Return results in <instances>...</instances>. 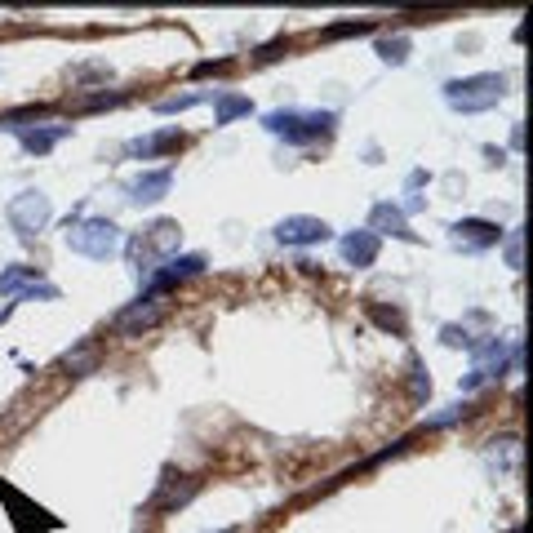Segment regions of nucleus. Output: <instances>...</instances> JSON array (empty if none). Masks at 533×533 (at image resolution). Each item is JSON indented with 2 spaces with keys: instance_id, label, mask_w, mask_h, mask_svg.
<instances>
[{
  "instance_id": "9d476101",
  "label": "nucleus",
  "mask_w": 533,
  "mask_h": 533,
  "mask_svg": "<svg viewBox=\"0 0 533 533\" xmlns=\"http://www.w3.org/2000/svg\"><path fill=\"white\" fill-rule=\"evenodd\" d=\"M178 147H182V129L169 125V129H160V134H147V138L125 143V156H134V160H156V156H169V151H178Z\"/></svg>"
},
{
  "instance_id": "0eeeda50",
  "label": "nucleus",
  "mask_w": 533,
  "mask_h": 533,
  "mask_svg": "<svg viewBox=\"0 0 533 533\" xmlns=\"http://www.w3.org/2000/svg\"><path fill=\"white\" fill-rule=\"evenodd\" d=\"M200 272H205V258L200 253H174V258H165L160 272H151V298H160L165 290H174V285H182V281H191Z\"/></svg>"
},
{
  "instance_id": "412c9836",
  "label": "nucleus",
  "mask_w": 533,
  "mask_h": 533,
  "mask_svg": "<svg viewBox=\"0 0 533 533\" xmlns=\"http://www.w3.org/2000/svg\"><path fill=\"white\" fill-rule=\"evenodd\" d=\"M369 316H374V325H382L387 334L405 338V316H400V312H387V307H369Z\"/></svg>"
},
{
  "instance_id": "20e7f679",
  "label": "nucleus",
  "mask_w": 533,
  "mask_h": 533,
  "mask_svg": "<svg viewBox=\"0 0 533 533\" xmlns=\"http://www.w3.org/2000/svg\"><path fill=\"white\" fill-rule=\"evenodd\" d=\"M5 218H10V227H14L23 240H36V236L50 227V218H54V205H50V196H45L41 187H27V191H19V196L10 200Z\"/></svg>"
},
{
  "instance_id": "f257e3e1",
  "label": "nucleus",
  "mask_w": 533,
  "mask_h": 533,
  "mask_svg": "<svg viewBox=\"0 0 533 533\" xmlns=\"http://www.w3.org/2000/svg\"><path fill=\"white\" fill-rule=\"evenodd\" d=\"M262 129L276 134L285 143H316V138H329L338 129V116L334 112H298V107H281V112H266L262 116Z\"/></svg>"
},
{
  "instance_id": "f8f14e48",
  "label": "nucleus",
  "mask_w": 533,
  "mask_h": 533,
  "mask_svg": "<svg viewBox=\"0 0 533 533\" xmlns=\"http://www.w3.org/2000/svg\"><path fill=\"white\" fill-rule=\"evenodd\" d=\"M14 134H19L23 151H32V156H45V151H54V147H58V143L72 134V125H19Z\"/></svg>"
},
{
  "instance_id": "6e6552de",
  "label": "nucleus",
  "mask_w": 533,
  "mask_h": 533,
  "mask_svg": "<svg viewBox=\"0 0 533 533\" xmlns=\"http://www.w3.org/2000/svg\"><path fill=\"white\" fill-rule=\"evenodd\" d=\"M329 222L325 218H312V213H290V218H281L276 222V240L281 244H321V240H329Z\"/></svg>"
},
{
  "instance_id": "f03ea898",
  "label": "nucleus",
  "mask_w": 533,
  "mask_h": 533,
  "mask_svg": "<svg viewBox=\"0 0 533 533\" xmlns=\"http://www.w3.org/2000/svg\"><path fill=\"white\" fill-rule=\"evenodd\" d=\"M502 98H506V76H502V72H480V76H462V81H449V85H444V103H449L453 112H467V116L489 112V107H498Z\"/></svg>"
},
{
  "instance_id": "4468645a",
  "label": "nucleus",
  "mask_w": 533,
  "mask_h": 533,
  "mask_svg": "<svg viewBox=\"0 0 533 533\" xmlns=\"http://www.w3.org/2000/svg\"><path fill=\"white\" fill-rule=\"evenodd\" d=\"M338 249H343V258L351 266H374L378 262V236L374 231H347Z\"/></svg>"
},
{
  "instance_id": "7ed1b4c3",
  "label": "nucleus",
  "mask_w": 533,
  "mask_h": 533,
  "mask_svg": "<svg viewBox=\"0 0 533 533\" xmlns=\"http://www.w3.org/2000/svg\"><path fill=\"white\" fill-rule=\"evenodd\" d=\"M125 244V231L112 222V218H85L76 227H67V249L81 253V258H94V262H107L116 258Z\"/></svg>"
},
{
  "instance_id": "423d86ee",
  "label": "nucleus",
  "mask_w": 533,
  "mask_h": 533,
  "mask_svg": "<svg viewBox=\"0 0 533 533\" xmlns=\"http://www.w3.org/2000/svg\"><path fill=\"white\" fill-rule=\"evenodd\" d=\"M160 321H165V303L147 294V298L129 303V307L116 316V334H120V338H143V334H151Z\"/></svg>"
},
{
  "instance_id": "4be33fe9",
  "label": "nucleus",
  "mask_w": 533,
  "mask_h": 533,
  "mask_svg": "<svg viewBox=\"0 0 533 533\" xmlns=\"http://www.w3.org/2000/svg\"><path fill=\"white\" fill-rule=\"evenodd\" d=\"M209 94H182V98H160L156 103V112L160 116H174V112H187V107H196V103H205Z\"/></svg>"
},
{
  "instance_id": "a878e982",
  "label": "nucleus",
  "mask_w": 533,
  "mask_h": 533,
  "mask_svg": "<svg viewBox=\"0 0 533 533\" xmlns=\"http://www.w3.org/2000/svg\"><path fill=\"white\" fill-rule=\"evenodd\" d=\"M440 338H444V347H467V351L475 347V338H471L467 329H458V325H444V329H440Z\"/></svg>"
},
{
  "instance_id": "5701e85b",
  "label": "nucleus",
  "mask_w": 533,
  "mask_h": 533,
  "mask_svg": "<svg viewBox=\"0 0 533 533\" xmlns=\"http://www.w3.org/2000/svg\"><path fill=\"white\" fill-rule=\"evenodd\" d=\"M506 266H511V272H520V266H524V231L506 236Z\"/></svg>"
},
{
  "instance_id": "9b49d317",
  "label": "nucleus",
  "mask_w": 533,
  "mask_h": 533,
  "mask_svg": "<svg viewBox=\"0 0 533 533\" xmlns=\"http://www.w3.org/2000/svg\"><path fill=\"white\" fill-rule=\"evenodd\" d=\"M365 231H374V236H396V240H418V231H409V218H405V209L400 205H374L369 209V227Z\"/></svg>"
},
{
  "instance_id": "c756f323",
  "label": "nucleus",
  "mask_w": 533,
  "mask_h": 533,
  "mask_svg": "<svg viewBox=\"0 0 533 533\" xmlns=\"http://www.w3.org/2000/svg\"><path fill=\"white\" fill-rule=\"evenodd\" d=\"M67 369L76 374V369H94V351H76V356H67Z\"/></svg>"
},
{
  "instance_id": "393cba45",
  "label": "nucleus",
  "mask_w": 533,
  "mask_h": 533,
  "mask_svg": "<svg viewBox=\"0 0 533 533\" xmlns=\"http://www.w3.org/2000/svg\"><path fill=\"white\" fill-rule=\"evenodd\" d=\"M125 103V94H94V98H85L76 112H107V107H120Z\"/></svg>"
},
{
  "instance_id": "6ab92c4d",
  "label": "nucleus",
  "mask_w": 533,
  "mask_h": 533,
  "mask_svg": "<svg viewBox=\"0 0 533 533\" xmlns=\"http://www.w3.org/2000/svg\"><path fill=\"white\" fill-rule=\"evenodd\" d=\"M45 116H50V107H45V103H32V107H19V112L0 116V129H19L23 120H45Z\"/></svg>"
},
{
  "instance_id": "b1692460",
  "label": "nucleus",
  "mask_w": 533,
  "mask_h": 533,
  "mask_svg": "<svg viewBox=\"0 0 533 533\" xmlns=\"http://www.w3.org/2000/svg\"><path fill=\"white\" fill-rule=\"evenodd\" d=\"M365 32H374V23H369V19H360V23H334V27H325V36H329V41H338V36H365Z\"/></svg>"
},
{
  "instance_id": "39448f33",
  "label": "nucleus",
  "mask_w": 533,
  "mask_h": 533,
  "mask_svg": "<svg viewBox=\"0 0 533 533\" xmlns=\"http://www.w3.org/2000/svg\"><path fill=\"white\" fill-rule=\"evenodd\" d=\"M471 356H475V365H471V374L462 378V391H475V387L502 378V369H506V343H502V338H484V343H475Z\"/></svg>"
},
{
  "instance_id": "c85d7f7f",
  "label": "nucleus",
  "mask_w": 533,
  "mask_h": 533,
  "mask_svg": "<svg viewBox=\"0 0 533 533\" xmlns=\"http://www.w3.org/2000/svg\"><path fill=\"white\" fill-rule=\"evenodd\" d=\"M281 50H290V41H272V45H262V50H258V63H272V58H281Z\"/></svg>"
},
{
  "instance_id": "bb28decb",
  "label": "nucleus",
  "mask_w": 533,
  "mask_h": 533,
  "mask_svg": "<svg viewBox=\"0 0 533 533\" xmlns=\"http://www.w3.org/2000/svg\"><path fill=\"white\" fill-rule=\"evenodd\" d=\"M409 391H413V400H418V405H422V400H427V391H431V378H427L422 360H413V382H409Z\"/></svg>"
},
{
  "instance_id": "7c9ffc66",
  "label": "nucleus",
  "mask_w": 533,
  "mask_h": 533,
  "mask_svg": "<svg viewBox=\"0 0 533 533\" xmlns=\"http://www.w3.org/2000/svg\"><path fill=\"white\" fill-rule=\"evenodd\" d=\"M231 58H218V63H196V76H213V72H227Z\"/></svg>"
},
{
  "instance_id": "cd10ccee",
  "label": "nucleus",
  "mask_w": 533,
  "mask_h": 533,
  "mask_svg": "<svg viewBox=\"0 0 533 533\" xmlns=\"http://www.w3.org/2000/svg\"><path fill=\"white\" fill-rule=\"evenodd\" d=\"M467 413H471L467 405H449V409H444V413H436L427 427H449V422H458V418H467Z\"/></svg>"
},
{
  "instance_id": "dca6fc26",
  "label": "nucleus",
  "mask_w": 533,
  "mask_h": 533,
  "mask_svg": "<svg viewBox=\"0 0 533 533\" xmlns=\"http://www.w3.org/2000/svg\"><path fill=\"white\" fill-rule=\"evenodd\" d=\"M165 484H169V480H165ZM196 493H200V480H182V484H169V489H165V493H160V498H156L151 506H156L160 515H169V511L187 506V502H191Z\"/></svg>"
},
{
  "instance_id": "aec40b11",
  "label": "nucleus",
  "mask_w": 533,
  "mask_h": 533,
  "mask_svg": "<svg viewBox=\"0 0 533 533\" xmlns=\"http://www.w3.org/2000/svg\"><path fill=\"white\" fill-rule=\"evenodd\" d=\"M378 58H382V63H391V67H400V63L409 58V41H405V36L378 41Z\"/></svg>"
},
{
  "instance_id": "a211bd4d",
  "label": "nucleus",
  "mask_w": 533,
  "mask_h": 533,
  "mask_svg": "<svg viewBox=\"0 0 533 533\" xmlns=\"http://www.w3.org/2000/svg\"><path fill=\"white\" fill-rule=\"evenodd\" d=\"M249 112H253V103L240 98V94H218V103H213V120L218 125H231V120L249 116Z\"/></svg>"
},
{
  "instance_id": "1a4fd4ad",
  "label": "nucleus",
  "mask_w": 533,
  "mask_h": 533,
  "mask_svg": "<svg viewBox=\"0 0 533 533\" xmlns=\"http://www.w3.org/2000/svg\"><path fill=\"white\" fill-rule=\"evenodd\" d=\"M453 231V244L458 249H493L502 240V227L498 222H484V218H462L449 227Z\"/></svg>"
},
{
  "instance_id": "ddd939ff",
  "label": "nucleus",
  "mask_w": 533,
  "mask_h": 533,
  "mask_svg": "<svg viewBox=\"0 0 533 533\" xmlns=\"http://www.w3.org/2000/svg\"><path fill=\"white\" fill-rule=\"evenodd\" d=\"M169 187H174V174H169V169H147V174H138V178L129 182V200H134V205H156V200L169 196Z\"/></svg>"
},
{
  "instance_id": "2eb2a0df",
  "label": "nucleus",
  "mask_w": 533,
  "mask_h": 533,
  "mask_svg": "<svg viewBox=\"0 0 533 533\" xmlns=\"http://www.w3.org/2000/svg\"><path fill=\"white\" fill-rule=\"evenodd\" d=\"M32 285H41V266H27V262H14L0 272V294L5 298H23Z\"/></svg>"
},
{
  "instance_id": "f3484780",
  "label": "nucleus",
  "mask_w": 533,
  "mask_h": 533,
  "mask_svg": "<svg viewBox=\"0 0 533 533\" xmlns=\"http://www.w3.org/2000/svg\"><path fill=\"white\" fill-rule=\"evenodd\" d=\"M178 240H182V231H178V222H169V218H160V222L147 227V249H151V253H174Z\"/></svg>"
}]
</instances>
